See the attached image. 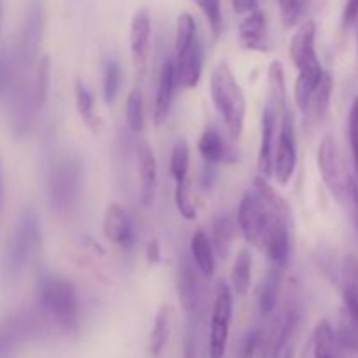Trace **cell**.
<instances>
[{"label":"cell","instance_id":"6da1fadb","mask_svg":"<svg viewBox=\"0 0 358 358\" xmlns=\"http://www.w3.org/2000/svg\"><path fill=\"white\" fill-rule=\"evenodd\" d=\"M289 222L287 203L266 178H255L254 191L247 192L238 206V224L245 240L266 252L271 264L282 269L290 257Z\"/></svg>","mask_w":358,"mask_h":358},{"label":"cell","instance_id":"7a4b0ae2","mask_svg":"<svg viewBox=\"0 0 358 358\" xmlns=\"http://www.w3.org/2000/svg\"><path fill=\"white\" fill-rule=\"evenodd\" d=\"M37 303L42 315L63 332H77L80 299L76 285L65 276L42 275L37 282Z\"/></svg>","mask_w":358,"mask_h":358},{"label":"cell","instance_id":"3957f363","mask_svg":"<svg viewBox=\"0 0 358 358\" xmlns=\"http://www.w3.org/2000/svg\"><path fill=\"white\" fill-rule=\"evenodd\" d=\"M315 37H317V27L313 21H304L294 34L290 41V58L294 65L297 66L296 90H294V98H296L297 107L303 112L308 110L310 101L317 91L318 84L322 83V77L325 76L322 63L317 56V48H315Z\"/></svg>","mask_w":358,"mask_h":358},{"label":"cell","instance_id":"277c9868","mask_svg":"<svg viewBox=\"0 0 358 358\" xmlns=\"http://www.w3.org/2000/svg\"><path fill=\"white\" fill-rule=\"evenodd\" d=\"M210 94L215 110L222 117L231 140H238L243 133L247 100L238 84L233 70L226 62H220L210 77Z\"/></svg>","mask_w":358,"mask_h":358},{"label":"cell","instance_id":"5b68a950","mask_svg":"<svg viewBox=\"0 0 358 358\" xmlns=\"http://www.w3.org/2000/svg\"><path fill=\"white\" fill-rule=\"evenodd\" d=\"M42 247V231L37 212L24 208L17 219L3 254V278L14 282L20 278Z\"/></svg>","mask_w":358,"mask_h":358},{"label":"cell","instance_id":"8992f818","mask_svg":"<svg viewBox=\"0 0 358 358\" xmlns=\"http://www.w3.org/2000/svg\"><path fill=\"white\" fill-rule=\"evenodd\" d=\"M84 170L76 156H65L56 161L48 175V205L56 215H66L79 205L83 192Z\"/></svg>","mask_w":358,"mask_h":358},{"label":"cell","instance_id":"52a82bcc","mask_svg":"<svg viewBox=\"0 0 358 358\" xmlns=\"http://www.w3.org/2000/svg\"><path fill=\"white\" fill-rule=\"evenodd\" d=\"M44 0H27L20 41H17L16 52H14V58H16V65L20 73L30 69V66L34 65L35 59H37L38 49H41L42 44V37H44Z\"/></svg>","mask_w":358,"mask_h":358},{"label":"cell","instance_id":"ba28073f","mask_svg":"<svg viewBox=\"0 0 358 358\" xmlns=\"http://www.w3.org/2000/svg\"><path fill=\"white\" fill-rule=\"evenodd\" d=\"M41 110L35 100L34 83H28L23 76L9 90V131L14 140H23L34 128L37 112Z\"/></svg>","mask_w":358,"mask_h":358},{"label":"cell","instance_id":"9c48e42d","mask_svg":"<svg viewBox=\"0 0 358 358\" xmlns=\"http://www.w3.org/2000/svg\"><path fill=\"white\" fill-rule=\"evenodd\" d=\"M231 317H233V290L226 282H219L213 299L210 320V358H224L229 339Z\"/></svg>","mask_w":358,"mask_h":358},{"label":"cell","instance_id":"30bf717a","mask_svg":"<svg viewBox=\"0 0 358 358\" xmlns=\"http://www.w3.org/2000/svg\"><path fill=\"white\" fill-rule=\"evenodd\" d=\"M318 170H320L322 178H324L325 185L332 192V196L339 201H346L352 177L346 173L341 154H339V149L332 136H325L322 140L320 149H318Z\"/></svg>","mask_w":358,"mask_h":358},{"label":"cell","instance_id":"8fae6325","mask_svg":"<svg viewBox=\"0 0 358 358\" xmlns=\"http://www.w3.org/2000/svg\"><path fill=\"white\" fill-rule=\"evenodd\" d=\"M297 166V140L296 126H294L292 112L287 108L280 119L278 142L275 147V161H273V175L278 184L287 185L292 178Z\"/></svg>","mask_w":358,"mask_h":358},{"label":"cell","instance_id":"7c38bea8","mask_svg":"<svg viewBox=\"0 0 358 358\" xmlns=\"http://www.w3.org/2000/svg\"><path fill=\"white\" fill-rule=\"evenodd\" d=\"M41 331V320L31 311H17L0 324V358H14L24 341Z\"/></svg>","mask_w":358,"mask_h":358},{"label":"cell","instance_id":"4fadbf2b","mask_svg":"<svg viewBox=\"0 0 358 358\" xmlns=\"http://www.w3.org/2000/svg\"><path fill=\"white\" fill-rule=\"evenodd\" d=\"M303 325V310L297 303L289 304L283 311L273 338L269 358H294Z\"/></svg>","mask_w":358,"mask_h":358},{"label":"cell","instance_id":"5bb4252c","mask_svg":"<svg viewBox=\"0 0 358 358\" xmlns=\"http://www.w3.org/2000/svg\"><path fill=\"white\" fill-rule=\"evenodd\" d=\"M177 294L185 313L201 311V285L198 278V268L189 255H182L177 266Z\"/></svg>","mask_w":358,"mask_h":358},{"label":"cell","instance_id":"9a60e30c","mask_svg":"<svg viewBox=\"0 0 358 358\" xmlns=\"http://www.w3.org/2000/svg\"><path fill=\"white\" fill-rule=\"evenodd\" d=\"M103 236L122 250H129L135 243V227L126 208L117 203L107 206L103 215Z\"/></svg>","mask_w":358,"mask_h":358},{"label":"cell","instance_id":"2e32d148","mask_svg":"<svg viewBox=\"0 0 358 358\" xmlns=\"http://www.w3.org/2000/svg\"><path fill=\"white\" fill-rule=\"evenodd\" d=\"M150 34H152V24H150L149 10L138 9L129 24V49H131L133 65L140 70L145 69L149 59Z\"/></svg>","mask_w":358,"mask_h":358},{"label":"cell","instance_id":"e0dca14e","mask_svg":"<svg viewBox=\"0 0 358 358\" xmlns=\"http://www.w3.org/2000/svg\"><path fill=\"white\" fill-rule=\"evenodd\" d=\"M261 147H259L257 166L262 178H269L273 175V161H275V135L278 124V112L266 103L262 112L261 122Z\"/></svg>","mask_w":358,"mask_h":358},{"label":"cell","instance_id":"ac0fdd59","mask_svg":"<svg viewBox=\"0 0 358 358\" xmlns=\"http://www.w3.org/2000/svg\"><path fill=\"white\" fill-rule=\"evenodd\" d=\"M177 83V66H175V62L168 59L161 66L159 79H157L156 101H154V122H156V126H163L168 121Z\"/></svg>","mask_w":358,"mask_h":358},{"label":"cell","instance_id":"d6986e66","mask_svg":"<svg viewBox=\"0 0 358 358\" xmlns=\"http://www.w3.org/2000/svg\"><path fill=\"white\" fill-rule=\"evenodd\" d=\"M306 355V353H304ZM308 358H346L348 353L343 348L336 329L329 322H320L311 338Z\"/></svg>","mask_w":358,"mask_h":358},{"label":"cell","instance_id":"ffe728a7","mask_svg":"<svg viewBox=\"0 0 358 358\" xmlns=\"http://www.w3.org/2000/svg\"><path fill=\"white\" fill-rule=\"evenodd\" d=\"M138 178H140V201L143 206H150L154 201L157 182V163L152 147L147 142L138 143Z\"/></svg>","mask_w":358,"mask_h":358},{"label":"cell","instance_id":"44dd1931","mask_svg":"<svg viewBox=\"0 0 358 358\" xmlns=\"http://www.w3.org/2000/svg\"><path fill=\"white\" fill-rule=\"evenodd\" d=\"M341 290L346 311L352 324L358 329V259L346 255L341 266Z\"/></svg>","mask_w":358,"mask_h":358},{"label":"cell","instance_id":"7402d4cb","mask_svg":"<svg viewBox=\"0 0 358 358\" xmlns=\"http://www.w3.org/2000/svg\"><path fill=\"white\" fill-rule=\"evenodd\" d=\"M198 150L201 154L203 161L208 166H215L220 163H233V150L226 143V140L220 136L215 128H208L203 131L201 138L198 142Z\"/></svg>","mask_w":358,"mask_h":358},{"label":"cell","instance_id":"603a6c76","mask_svg":"<svg viewBox=\"0 0 358 358\" xmlns=\"http://www.w3.org/2000/svg\"><path fill=\"white\" fill-rule=\"evenodd\" d=\"M203 59H205V56H203V45L201 41L198 38L184 58L175 59L178 83L184 84L185 87L198 86L203 73Z\"/></svg>","mask_w":358,"mask_h":358},{"label":"cell","instance_id":"cb8c5ba5","mask_svg":"<svg viewBox=\"0 0 358 358\" xmlns=\"http://www.w3.org/2000/svg\"><path fill=\"white\" fill-rule=\"evenodd\" d=\"M191 255L196 268L205 278H212L215 273V250L212 240L205 231H196L191 238Z\"/></svg>","mask_w":358,"mask_h":358},{"label":"cell","instance_id":"d4e9b609","mask_svg":"<svg viewBox=\"0 0 358 358\" xmlns=\"http://www.w3.org/2000/svg\"><path fill=\"white\" fill-rule=\"evenodd\" d=\"M238 35H240L241 44L247 49H257V51H264L266 45V14L261 10H254V13L247 14L243 21L238 28Z\"/></svg>","mask_w":358,"mask_h":358},{"label":"cell","instance_id":"484cf974","mask_svg":"<svg viewBox=\"0 0 358 358\" xmlns=\"http://www.w3.org/2000/svg\"><path fill=\"white\" fill-rule=\"evenodd\" d=\"M280 282H282V268L271 264V268L266 273V278L262 280L261 289H259V310L264 317L275 311L280 296Z\"/></svg>","mask_w":358,"mask_h":358},{"label":"cell","instance_id":"4316f807","mask_svg":"<svg viewBox=\"0 0 358 358\" xmlns=\"http://www.w3.org/2000/svg\"><path fill=\"white\" fill-rule=\"evenodd\" d=\"M171 331V310L168 306H161L154 318L152 331L149 336V353L152 357H161L170 339Z\"/></svg>","mask_w":358,"mask_h":358},{"label":"cell","instance_id":"83f0119b","mask_svg":"<svg viewBox=\"0 0 358 358\" xmlns=\"http://www.w3.org/2000/svg\"><path fill=\"white\" fill-rule=\"evenodd\" d=\"M198 38L194 17L189 13H182L177 17V31H175V59L184 58Z\"/></svg>","mask_w":358,"mask_h":358},{"label":"cell","instance_id":"f1b7e54d","mask_svg":"<svg viewBox=\"0 0 358 358\" xmlns=\"http://www.w3.org/2000/svg\"><path fill=\"white\" fill-rule=\"evenodd\" d=\"M212 236L213 250H215L220 257L226 259L227 255H229L231 247H233L234 241V224L229 215L220 213V215H217L215 219H213Z\"/></svg>","mask_w":358,"mask_h":358},{"label":"cell","instance_id":"f546056e","mask_svg":"<svg viewBox=\"0 0 358 358\" xmlns=\"http://www.w3.org/2000/svg\"><path fill=\"white\" fill-rule=\"evenodd\" d=\"M269 79V101L268 103L275 108L278 114L287 110V87H285V73L280 62H273L268 72Z\"/></svg>","mask_w":358,"mask_h":358},{"label":"cell","instance_id":"4dcf8cb0","mask_svg":"<svg viewBox=\"0 0 358 358\" xmlns=\"http://www.w3.org/2000/svg\"><path fill=\"white\" fill-rule=\"evenodd\" d=\"M252 282V255L248 250H240L231 269V289L238 296H245Z\"/></svg>","mask_w":358,"mask_h":358},{"label":"cell","instance_id":"1f68e13d","mask_svg":"<svg viewBox=\"0 0 358 358\" xmlns=\"http://www.w3.org/2000/svg\"><path fill=\"white\" fill-rule=\"evenodd\" d=\"M189 161H191V154H189V145L185 140H178L173 147L170 161V171L173 177L175 185L187 184V173H189Z\"/></svg>","mask_w":358,"mask_h":358},{"label":"cell","instance_id":"d6a6232c","mask_svg":"<svg viewBox=\"0 0 358 358\" xmlns=\"http://www.w3.org/2000/svg\"><path fill=\"white\" fill-rule=\"evenodd\" d=\"M73 93H76V107H77V112H79L80 119H83L90 128H94V124H96V117H94L93 93H91L90 87H87L80 79L76 80Z\"/></svg>","mask_w":358,"mask_h":358},{"label":"cell","instance_id":"836d02e7","mask_svg":"<svg viewBox=\"0 0 358 358\" xmlns=\"http://www.w3.org/2000/svg\"><path fill=\"white\" fill-rule=\"evenodd\" d=\"M122 72L121 65L115 59H108L103 66V100L107 105H112L121 90Z\"/></svg>","mask_w":358,"mask_h":358},{"label":"cell","instance_id":"e575fe53","mask_svg":"<svg viewBox=\"0 0 358 358\" xmlns=\"http://www.w3.org/2000/svg\"><path fill=\"white\" fill-rule=\"evenodd\" d=\"M49 86H51V59L49 56H42L41 62L37 63V72L34 79V93L38 108L44 107L48 101Z\"/></svg>","mask_w":358,"mask_h":358},{"label":"cell","instance_id":"d590c367","mask_svg":"<svg viewBox=\"0 0 358 358\" xmlns=\"http://www.w3.org/2000/svg\"><path fill=\"white\" fill-rule=\"evenodd\" d=\"M332 76L331 73H325L322 77V83L318 84L317 91H315L313 98L310 101V107L308 110L315 115L317 119H324V115L327 114L329 101H331V93H332Z\"/></svg>","mask_w":358,"mask_h":358},{"label":"cell","instance_id":"8d00e7d4","mask_svg":"<svg viewBox=\"0 0 358 358\" xmlns=\"http://www.w3.org/2000/svg\"><path fill=\"white\" fill-rule=\"evenodd\" d=\"M126 121L131 131H142L143 128V98L142 91L136 87L126 100Z\"/></svg>","mask_w":358,"mask_h":358},{"label":"cell","instance_id":"74e56055","mask_svg":"<svg viewBox=\"0 0 358 358\" xmlns=\"http://www.w3.org/2000/svg\"><path fill=\"white\" fill-rule=\"evenodd\" d=\"M17 65L14 55L9 51H0V94L9 93L13 84L16 83Z\"/></svg>","mask_w":358,"mask_h":358},{"label":"cell","instance_id":"f35d334b","mask_svg":"<svg viewBox=\"0 0 358 358\" xmlns=\"http://www.w3.org/2000/svg\"><path fill=\"white\" fill-rule=\"evenodd\" d=\"M280 3V16L285 28H292L299 23L306 10L308 0H278Z\"/></svg>","mask_w":358,"mask_h":358},{"label":"cell","instance_id":"ab89813d","mask_svg":"<svg viewBox=\"0 0 358 358\" xmlns=\"http://www.w3.org/2000/svg\"><path fill=\"white\" fill-rule=\"evenodd\" d=\"M175 205H177L178 213H180L185 220L196 219L198 213H196V205H194V199H192L191 196L189 182L187 184L175 185Z\"/></svg>","mask_w":358,"mask_h":358},{"label":"cell","instance_id":"60d3db41","mask_svg":"<svg viewBox=\"0 0 358 358\" xmlns=\"http://www.w3.org/2000/svg\"><path fill=\"white\" fill-rule=\"evenodd\" d=\"M203 10V14L208 20L210 28H212L213 37H219L222 31V10H220V0H194Z\"/></svg>","mask_w":358,"mask_h":358},{"label":"cell","instance_id":"b9f144b4","mask_svg":"<svg viewBox=\"0 0 358 358\" xmlns=\"http://www.w3.org/2000/svg\"><path fill=\"white\" fill-rule=\"evenodd\" d=\"M348 136H350V147H352L353 168H355V175L358 182V96L353 100L352 110H350Z\"/></svg>","mask_w":358,"mask_h":358},{"label":"cell","instance_id":"7bdbcfd3","mask_svg":"<svg viewBox=\"0 0 358 358\" xmlns=\"http://www.w3.org/2000/svg\"><path fill=\"white\" fill-rule=\"evenodd\" d=\"M262 353H264V338H262V332L255 329L248 332L245 338L240 358H262Z\"/></svg>","mask_w":358,"mask_h":358},{"label":"cell","instance_id":"ee69618b","mask_svg":"<svg viewBox=\"0 0 358 358\" xmlns=\"http://www.w3.org/2000/svg\"><path fill=\"white\" fill-rule=\"evenodd\" d=\"M358 21V0H348L343 10V27L350 28Z\"/></svg>","mask_w":358,"mask_h":358},{"label":"cell","instance_id":"f6af8a7d","mask_svg":"<svg viewBox=\"0 0 358 358\" xmlns=\"http://www.w3.org/2000/svg\"><path fill=\"white\" fill-rule=\"evenodd\" d=\"M346 201L350 203L352 206V215H353V222H355L357 233H358V182L357 180H350V187H348V199Z\"/></svg>","mask_w":358,"mask_h":358},{"label":"cell","instance_id":"bcb514c9","mask_svg":"<svg viewBox=\"0 0 358 358\" xmlns=\"http://www.w3.org/2000/svg\"><path fill=\"white\" fill-rule=\"evenodd\" d=\"M236 14H250L257 10V0H231Z\"/></svg>","mask_w":358,"mask_h":358},{"label":"cell","instance_id":"7dc6e473","mask_svg":"<svg viewBox=\"0 0 358 358\" xmlns=\"http://www.w3.org/2000/svg\"><path fill=\"white\" fill-rule=\"evenodd\" d=\"M145 259L149 264H157L161 261V247H159V241L152 240L149 241L147 245V250H145Z\"/></svg>","mask_w":358,"mask_h":358},{"label":"cell","instance_id":"c3c4849f","mask_svg":"<svg viewBox=\"0 0 358 358\" xmlns=\"http://www.w3.org/2000/svg\"><path fill=\"white\" fill-rule=\"evenodd\" d=\"M3 205V161L2 154H0V212H2Z\"/></svg>","mask_w":358,"mask_h":358},{"label":"cell","instance_id":"681fc988","mask_svg":"<svg viewBox=\"0 0 358 358\" xmlns=\"http://www.w3.org/2000/svg\"><path fill=\"white\" fill-rule=\"evenodd\" d=\"M0 31H2V0H0Z\"/></svg>","mask_w":358,"mask_h":358}]
</instances>
